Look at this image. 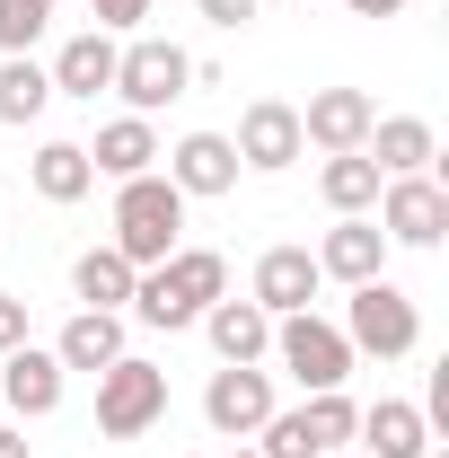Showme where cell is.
<instances>
[{
    "label": "cell",
    "mask_w": 449,
    "mask_h": 458,
    "mask_svg": "<svg viewBox=\"0 0 449 458\" xmlns=\"http://www.w3.org/2000/svg\"><path fill=\"white\" fill-rule=\"evenodd\" d=\"M114 352H123V318H114V309H80V318L62 327V344H54L62 370H106Z\"/></svg>",
    "instance_id": "cell-21"
},
{
    "label": "cell",
    "mask_w": 449,
    "mask_h": 458,
    "mask_svg": "<svg viewBox=\"0 0 449 458\" xmlns=\"http://www.w3.org/2000/svg\"><path fill=\"white\" fill-rule=\"evenodd\" d=\"M274 352H282V370H291L309 397H326V388H343V379H352V344H343V327L309 318V309L274 318Z\"/></svg>",
    "instance_id": "cell-5"
},
{
    "label": "cell",
    "mask_w": 449,
    "mask_h": 458,
    "mask_svg": "<svg viewBox=\"0 0 449 458\" xmlns=\"http://www.w3.org/2000/svg\"><path fill=\"white\" fill-rule=\"evenodd\" d=\"M352 423H361V405L343 397V388H326V397H309L300 414H291V432H300V441H309L318 458H326V450H343V441H352Z\"/></svg>",
    "instance_id": "cell-24"
},
{
    "label": "cell",
    "mask_w": 449,
    "mask_h": 458,
    "mask_svg": "<svg viewBox=\"0 0 449 458\" xmlns=\"http://www.w3.org/2000/svg\"><path fill=\"white\" fill-rule=\"evenodd\" d=\"M203 335H212V352H221V361H265V352H274V318H265V309H256V300H212V309H203Z\"/></svg>",
    "instance_id": "cell-18"
},
{
    "label": "cell",
    "mask_w": 449,
    "mask_h": 458,
    "mask_svg": "<svg viewBox=\"0 0 449 458\" xmlns=\"http://www.w3.org/2000/svg\"><path fill=\"white\" fill-rule=\"evenodd\" d=\"M0 458H27V432H0Z\"/></svg>",
    "instance_id": "cell-31"
},
{
    "label": "cell",
    "mask_w": 449,
    "mask_h": 458,
    "mask_svg": "<svg viewBox=\"0 0 449 458\" xmlns=\"http://www.w3.org/2000/svg\"><path fill=\"white\" fill-rule=\"evenodd\" d=\"M27 344V300H0V352H18Z\"/></svg>",
    "instance_id": "cell-28"
},
{
    "label": "cell",
    "mask_w": 449,
    "mask_h": 458,
    "mask_svg": "<svg viewBox=\"0 0 449 458\" xmlns=\"http://www.w3.org/2000/svg\"><path fill=\"white\" fill-rule=\"evenodd\" d=\"M89 18H97L106 36H123V27H141V18H150V0H89Z\"/></svg>",
    "instance_id": "cell-27"
},
{
    "label": "cell",
    "mask_w": 449,
    "mask_h": 458,
    "mask_svg": "<svg viewBox=\"0 0 449 458\" xmlns=\"http://www.w3.org/2000/svg\"><path fill=\"white\" fill-rule=\"evenodd\" d=\"M194 9H203L212 27H247V18H256V0H194Z\"/></svg>",
    "instance_id": "cell-29"
},
{
    "label": "cell",
    "mask_w": 449,
    "mask_h": 458,
    "mask_svg": "<svg viewBox=\"0 0 449 458\" xmlns=\"http://www.w3.org/2000/svg\"><path fill=\"white\" fill-rule=\"evenodd\" d=\"M318 283H326V274H318V256H309V247H265V256H256V309H265V318L309 309Z\"/></svg>",
    "instance_id": "cell-11"
},
{
    "label": "cell",
    "mask_w": 449,
    "mask_h": 458,
    "mask_svg": "<svg viewBox=\"0 0 449 458\" xmlns=\"http://www.w3.org/2000/svg\"><path fill=\"white\" fill-rule=\"evenodd\" d=\"M423 458H449V450H423Z\"/></svg>",
    "instance_id": "cell-33"
},
{
    "label": "cell",
    "mask_w": 449,
    "mask_h": 458,
    "mask_svg": "<svg viewBox=\"0 0 449 458\" xmlns=\"http://www.w3.org/2000/svg\"><path fill=\"white\" fill-rule=\"evenodd\" d=\"M379 229H388V247H441L449 194L432 176H388V185H379Z\"/></svg>",
    "instance_id": "cell-8"
},
{
    "label": "cell",
    "mask_w": 449,
    "mask_h": 458,
    "mask_svg": "<svg viewBox=\"0 0 449 458\" xmlns=\"http://www.w3.org/2000/svg\"><path fill=\"white\" fill-rule=\"evenodd\" d=\"M343 9H352V18H396L405 0H343Z\"/></svg>",
    "instance_id": "cell-30"
},
{
    "label": "cell",
    "mask_w": 449,
    "mask_h": 458,
    "mask_svg": "<svg viewBox=\"0 0 449 458\" xmlns=\"http://www.w3.org/2000/svg\"><path fill=\"white\" fill-rule=\"evenodd\" d=\"M114 54H123V45H114L106 27L71 36V45L54 54V98H89V106H97V98L114 89Z\"/></svg>",
    "instance_id": "cell-15"
},
{
    "label": "cell",
    "mask_w": 449,
    "mask_h": 458,
    "mask_svg": "<svg viewBox=\"0 0 449 458\" xmlns=\"http://www.w3.org/2000/svg\"><path fill=\"white\" fill-rule=\"evenodd\" d=\"M265 414H282V405H274V370H256V361H221L212 388H203V423H212L221 441H247V432H265Z\"/></svg>",
    "instance_id": "cell-7"
},
{
    "label": "cell",
    "mask_w": 449,
    "mask_h": 458,
    "mask_svg": "<svg viewBox=\"0 0 449 458\" xmlns=\"http://www.w3.org/2000/svg\"><path fill=\"white\" fill-rule=\"evenodd\" d=\"M229 150H238V168H291V159H300V150H309V141H300V106H282V98H256V106L238 114V141H229Z\"/></svg>",
    "instance_id": "cell-9"
},
{
    "label": "cell",
    "mask_w": 449,
    "mask_h": 458,
    "mask_svg": "<svg viewBox=\"0 0 449 458\" xmlns=\"http://www.w3.org/2000/svg\"><path fill=\"white\" fill-rule=\"evenodd\" d=\"M343 344H352V352H379V361H396V352H414V344H423V318H414V300H405V291L379 274V283H352Z\"/></svg>",
    "instance_id": "cell-6"
},
{
    "label": "cell",
    "mask_w": 449,
    "mask_h": 458,
    "mask_svg": "<svg viewBox=\"0 0 449 458\" xmlns=\"http://www.w3.org/2000/svg\"><path fill=\"white\" fill-rule=\"evenodd\" d=\"M379 185H388V176L370 168V150H335V159L318 168V194L335 203L343 221H352V212H370V203H379Z\"/></svg>",
    "instance_id": "cell-22"
},
{
    "label": "cell",
    "mask_w": 449,
    "mask_h": 458,
    "mask_svg": "<svg viewBox=\"0 0 449 458\" xmlns=\"http://www.w3.org/2000/svg\"><path fill=\"white\" fill-rule=\"evenodd\" d=\"M159 414H168V370L141 361V352H114L106 370H97V432H106V441H132V432H150Z\"/></svg>",
    "instance_id": "cell-3"
},
{
    "label": "cell",
    "mask_w": 449,
    "mask_h": 458,
    "mask_svg": "<svg viewBox=\"0 0 449 458\" xmlns=\"http://www.w3.org/2000/svg\"><path fill=\"white\" fill-rule=\"evenodd\" d=\"M27 176H36V194H45V203H80V194L97 185V168H89V150H80V141H45V150L27 159Z\"/></svg>",
    "instance_id": "cell-23"
},
{
    "label": "cell",
    "mask_w": 449,
    "mask_h": 458,
    "mask_svg": "<svg viewBox=\"0 0 449 458\" xmlns=\"http://www.w3.org/2000/svg\"><path fill=\"white\" fill-rule=\"evenodd\" d=\"M132 283H141V265H132L123 247H89V256L71 265V291H80L89 309H114V318L132 309Z\"/></svg>",
    "instance_id": "cell-20"
},
{
    "label": "cell",
    "mask_w": 449,
    "mask_h": 458,
    "mask_svg": "<svg viewBox=\"0 0 449 458\" xmlns=\"http://www.w3.org/2000/svg\"><path fill=\"white\" fill-rule=\"evenodd\" d=\"M229 458H256V450H229Z\"/></svg>",
    "instance_id": "cell-32"
},
{
    "label": "cell",
    "mask_w": 449,
    "mask_h": 458,
    "mask_svg": "<svg viewBox=\"0 0 449 458\" xmlns=\"http://www.w3.org/2000/svg\"><path fill=\"white\" fill-rule=\"evenodd\" d=\"M361 150H370V168H379V176H423L441 141H432V123H423V114H388V123H370V141H361Z\"/></svg>",
    "instance_id": "cell-19"
},
{
    "label": "cell",
    "mask_w": 449,
    "mask_h": 458,
    "mask_svg": "<svg viewBox=\"0 0 449 458\" xmlns=\"http://www.w3.org/2000/svg\"><path fill=\"white\" fill-rule=\"evenodd\" d=\"M54 106V71H36L27 54L0 62V123H36V114Z\"/></svg>",
    "instance_id": "cell-25"
},
{
    "label": "cell",
    "mask_w": 449,
    "mask_h": 458,
    "mask_svg": "<svg viewBox=\"0 0 449 458\" xmlns=\"http://www.w3.org/2000/svg\"><path fill=\"white\" fill-rule=\"evenodd\" d=\"M221 291H229V256H221V247H176L168 265H150V274L132 283V318L176 335V327H194Z\"/></svg>",
    "instance_id": "cell-1"
},
{
    "label": "cell",
    "mask_w": 449,
    "mask_h": 458,
    "mask_svg": "<svg viewBox=\"0 0 449 458\" xmlns=\"http://www.w3.org/2000/svg\"><path fill=\"white\" fill-rule=\"evenodd\" d=\"M80 150H89V168L114 176V185L159 168V132H150V114H114L106 132H97V141H80Z\"/></svg>",
    "instance_id": "cell-17"
},
{
    "label": "cell",
    "mask_w": 449,
    "mask_h": 458,
    "mask_svg": "<svg viewBox=\"0 0 449 458\" xmlns=\"http://www.w3.org/2000/svg\"><path fill=\"white\" fill-rule=\"evenodd\" d=\"M168 159V185L176 194H229L238 185V150H229V132H185L176 150H159Z\"/></svg>",
    "instance_id": "cell-12"
},
{
    "label": "cell",
    "mask_w": 449,
    "mask_h": 458,
    "mask_svg": "<svg viewBox=\"0 0 449 458\" xmlns=\"http://www.w3.org/2000/svg\"><path fill=\"white\" fill-rule=\"evenodd\" d=\"M352 441H361V450H379V458H423V450H432V414H423V405H405V397H379V405H361Z\"/></svg>",
    "instance_id": "cell-14"
},
{
    "label": "cell",
    "mask_w": 449,
    "mask_h": 458,
    "mask_svg": "<svg viewBox=\"0 0 449 458\" xmlns=\"http://www.w3.org/2000/svg\"><path fill=\"white\" fill-rule=\"evenodd\" d=\"M0 397H9L18 423H27V414H54V405H62V361H54V352H36V344L0 352Z\"/></svg>",
    "instance_id": "cell-16"
},
{
    "label": "cell",
    "mask_w": 449,
    "mask_h": 458,
    "mask_svg": "<svg viewBox=\"0 0 449 458\" xmlns=\"http://www.w3.org/2000/svg\"><path fill=\"white\" fill-rule=\"evenodd\" d=\"M370 123H379L370 89H318V98L300 106V141H318V150L335 159V150H361V141H370Z\"/></svg>",
    "instance_id": "cell-10"
},
{
    "label": "cell",
    "mask_w": 449,
    "mask_h": 458,
    "mask_svg": "<svg viewBox=\"0 0 449 458\" xmlns=\"http://www.w3.org/2000/svg\"><path fill=\"white\" fill-rule=\"evenodd\" d=\"M176 238H185V194H176L159 168H150V176H123V194H114V238H106V247H123V256L150 274V265H168V256H176Z\"/></svg>",
    "instance_id": "cell-2"
},
{
    "label": "cell",
    "mask_w": 449,
    "mask_h": 458,
    "mask_svg": "<svg viewBox=\"0 0 449 458\" xmlns=\"http://www.w3.org/2000/svg\"><path fill=\"white\" fill-rule=\"evenodd\" d=\"M194 89V54L185 45H168V36H132L123 54H114V98L132 114H159V106H176Z\"/></svg>",
    "instance_id": "cell-4"
},
{
    "label": "cell",
    "mask_w": 449,
    "mask_h": 458,
    "mask_svg": "<svg viewBox=\"0 0 449 458\" xmlns=\"http://www.w3.org/2000/svg\"><path fill=\"white\" fill-rule=\"evenodd\" d=\"M379 265H388V229L361 221V212L335 221V229H326V247H318V274H335L343 291H352V283H379Z\"/></svg>",
    "instance_id": "cell-13"
},
{
    "label": "cell",
    "mask_w": 449,
    "mask_h": 458,
    "mask_svg": "<svg viewBox=\"0 0 449 458\" xmlns=\"http://www.w3.org/2000/svg\"><path fill=\"white\" fill-rule=\"evenodd\" d=\"M45 18H54V0H0V54H27L45 36Z\"/></svg>",
    "instance_id": "cell-26"
}]
</instances>
